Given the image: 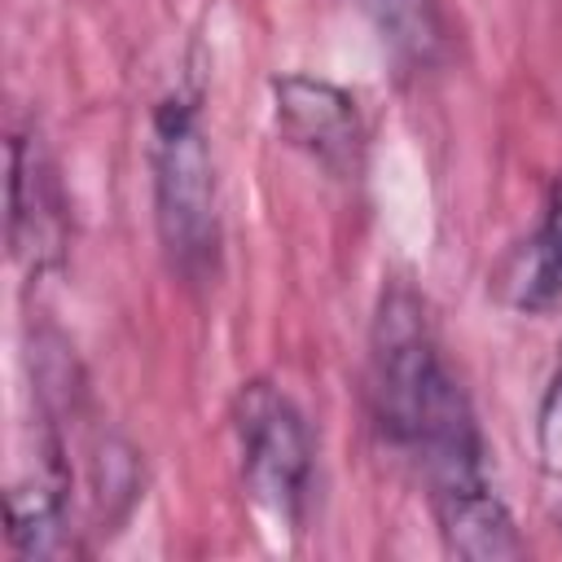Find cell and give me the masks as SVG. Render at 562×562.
Here are the masks:
<instances>
[{"instance_id":"6da1fadb","label":"cell","mask_w":562,"mask_h":562,"mask_svg":"<svg viewBox=\"0 0 562 562\" xmlns=\"http://www.w3.org/2000/svg\"><path fill=\"white\" fill-rule=\"evenodd\" d=\"M149 162L162 250L184 281L202 285L220 272V198L193 92H171L154 110Z\"/></svg>"},{"instance_id":"7a4b0ae2","label":"cell","mask_w":562,"mask_h":562,"mask_svg":"<svg viewBox=\"0 0 562 562\" xmlns=\"http://www.w3.org/2000/svg\"><path fill=\"white\" fill-rule=\"evenodd\" d=\"M443 378H448V369L439 360V347H435V334L426 321V303L417 299L413 285L391 281V290H382V303L373 316L369 400H373V417H378L382 435L395 448H404L413 439V426Z\"/></svg>"},{"instance_id":"3957f363","label":"cell","mask_w":562,"mask_h":562,"mask_svg":"<svg viewBox=\"0 0 562 562\" xmlns=\"http://www.w3.org/2000/svg\"><path fill=\"white\" fill-rule=\"evenodd\" d=\"M241 483L281 522H299L312 483V439L303 413L268 382H246L233 404Z\"/></svg>"},{"instance_id":"277c9868","label":"cell","mask_w":562,"mask_h":562,"mask_svg":"<svg viewBox=\"0 0 562 562\" xmlns=\"http://www.w3.org/2000/svg\"><path fill=\"white\" fill-rule=\"evenodd\" d=\"M66 198L57 167L35 132L9 140V246L31 272H48L66 255Z\"/></svg>"},{"instance_id":"5b68a950","label":"cell","mask_w":562,"mask_h":562,"mask_svg":"<svg viewBox=\"0 0 562 562\" xmlns=\"http://www.w3.org/2000/svg\"><path fill=\"white\" fill-rule=\"evenodd\" d=\"M272 97L277 127L294 149L334 176H351L360 167V114L342 88L312 75H281L272 79Z\"/></svg>"},{"instance_id":"8992f818","label":"cell","mask_w":562,"mask_h":562,"mask_svg":"<svg viewBox=\"0 0 562 562\" xmlns=\"http://www.w3.org/2000/svg\"><path fill=\"white\" fill-rule=\"evenodd\" d=\"M501 290L514 307L522 312H536V307H549L558 294H562V180L553 189V202H549V215H544V228L522 241L514 250V259L505 263V277H501Z\"/></svg>"},{"instance_id":"52a82bcc","label":"cell","mask_w":562,"mask_h":562,"mask_svg":"<svg viewBox=\"0 0 562 562\" xmlns=\"http://www.w3.org/2000/svg\"><path fill=\"white\" fill-rule=\"evenodd\" d=\"M382 44L404 61V66H430L443 44V22L435 0H364Z\"/></svg>"},{"instance_id":"ba28073f","label":"cell","mask_w":562,"mask_h":562,"mask_svg":"<svg viewBox=\"0 0 562 562\" xmlns=\"http://www.w3.org/2000/svg\"><path fill=\"white\" fill-rule=\"evenodd\" d=\"M536 448H540V465L544 474L562 487V360L544 386L540 413H536Z\"/></svg>"}]
</instances>
